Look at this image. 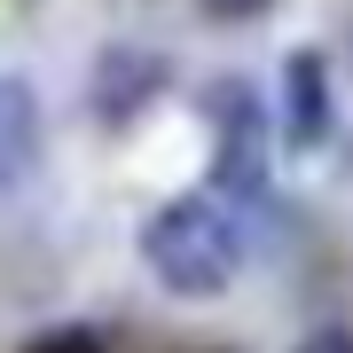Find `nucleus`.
I'll return each mask as SVG.
<instances>
[{"instance_id": "f257e3e1", "label": "nucleus", "mask_w": 353, "mask_h": 353, "mask_svg": "<svg viewBox=\"0 0 353 353\" xmlns=\"http://www.w3.org/2000/svg\"><path fill=\"white\" fill-rule=\"evenodd\" d=\"M134 252H141L157 290H173V299H220L243 275V212L220 204L212 189H181L141 220Z\"/></svg>"}, {"instance_id": "f03ea898", "label": "nucleus", "mask_w": 353, "mask_h": 353, "mask_svg": "<svg viewBox=\"0 0 353 353\" xmlns=\"http://www.w3.org/2000/svg\"><path fill=\"white\" fill-rule=\"evenodd\" d=\"M212 118V173L204 189L220 204H243L267 189V150H275V126H267V102L252 94V79H220V94L204 102Z\"/></svg>"}, {"instance_id": "7ed1b4c3", "label": "nucleus", "mask_w": 353, "mask_h": 353, "mask_svg": "<svg viewBox=\"0 0 353 353\" xmlns=\"http://www.w3.org/2000/svg\"><path fill=\"white\" fill-rule=\"evenodd\" d=\"M173 87V63H165L157 48H134V39H118V48H102L94 55V71H87V110H94V126H134L150 102Z\"/></svg>"}, {"instance_id": "20e7f679", "label": "nucleus", "mask_w": 353, "mask_h": 353, "mask_svg": "<svg viewBox=\"0 0 353 353\" xmlns=\"http://www.w3.org/2000/svg\"><path fill=\"white\" fill-rule=\"evenodd\" d=\"M338 126V102H330V55L322 48H290L283 55V141L290 150H322Z\"/></svg>"}, {"instance_id": "39448f33", "label": "nucleus", "mask_w": 353, "mask_h": 353, "mask_svg": "<svg viewBox=\"0 0 353 353\" xmlns=\"http://www.w3.org/2000/svg\"><path fill=\"white\" fill-rule=\"evenodd\" d=\"M39 165V94L24 71H0V196L24 189Z\"/></svg>"}, {"instance_id": "423d86ee", "label": "nucleus", "mask_w": 353, "mask_h": 353, "mask_svg": "<svg viewBox=\"0 0 353 353\" xmlns=\"http://www.w3.org/2000/svg\"><path fill=\"white\" fill-rule=\"evenodd\" d=\"M24 353H110V338H102L94 322H55V330H39Z\"/></svg>"}, {"instance_id": "0eeeda50", "label": "nucleus", "mask_w": 353, "mask_h": 353, "mask_svg": "<svg viewBox=\"0 0 353 353\" xmlns=\"http://www.w3.org/2000/svg\"><path fill=\"white\" fill-rule=\"evenodd\" d=\"M275 0H196V16L204 24H252V16H267Z\"/></svg>"}, {"instance_id": "6e6552de", "label": "nucleus", "mask_w": 353, "mask_h": 353, "mask_svg": "<svg viewBox=\"0 0 353 353\" xmlns=\"http://www.w3.org/2000/svg\"><path fill=\"white\" fill-rule=\"evenodd\" d=\"M290 353H353V330H338V322H322V330H306Z\"/></svg>"}, {"instance_id": "1a4fd4ad", "label": "nucleus", "mask_w": 353, "mask_h": 353, "mask_svg": "<svg viewBox=\"0 0 353 353\" xmlns=\"http://www.w3.org/2000/svg\"><path fill=\"white\" fill-rule=\"evenodd\" d=\"M345 55H353V32H345Z\"/></svg>"}]
</instances>
